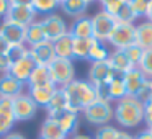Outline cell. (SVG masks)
Listing matches in <instances>:
<instances>
[{"mask_svg":"<svg viewBox=\"0 0 152 139\" xmlns=\"http://www.w3.org/2000/svg\"><path fill=\"white\" fill-rule=\"evenodd\" d=\"M145 20L152 23V4L149 5V10H147V15H145Z\"/></svg>","mask_w":152,"mask_h":139,"instance_id":"obj_49","label":"cell"},{"mask_svg":"<svg viewBox=\"0 0 152 139\" xmlns=\"http://www.w3.org/2000/svg\"><path fill=\"white\" fill-rule=\"evenodd\" d=\"M12 128H13L12 124H8V123H5L4 119H0V138H4V136H7L8 132L12 131Z\"/></svg>","mask_w":152,"mask_h":139,"instance_id":"obj_42","label":"cell"},{"mask_svg":"<svg viewBox=\"0 0 152 139\" xmlns=\"http://www.w3.org/2000/svg\"><path fill=\"white\" fill-rule=\"evenodd\" d=\"M28 56L33 59V62L36 66H51L54 59H56V54H54V44L51 41H43L39 44H34V46L28 48Z\"/></svg>","mask_w":152,"mask_h":139,"instance_id":"obj_10","label":"cell"},{"mask_svg":"<svg viewBox=\"0 0 152 139\" xmlns=\"http://www.w3.org/2000/svg\"><path fill=\"white\" fill-rule=\"evenodd\" d=\"M39 138H44V139H67V136L64 134V131L61 129L57 119L48 116L39 128Z\"/></svg>","mask_w":152,"mask_h":139,"instance_id":"obj_22","label":"cell"},{"mask_svg":"<svg viewBox=\"0 0 152 139\" xmlns=\"http://www.w3.org/2000/svg\"><path fill=\"white\" fill-rule=\"evenodd\" d=\"M31 0H10V5H30Z\"/></svg>","mask_w":152,"mask_h":139,"instance_id":"obj_48","label":"cell"},{"mask_svg":"<svg viewBox=\"0 0 152 139\" xmlns=\"http://www.w3.org/2000/svg\"><path fill=\"white\" fill-rule=\"evenodd\" d=\"M59 2H64V0H59Z\"/></svg>","mask_w":152,"mask_h":139,"instance_id":"obj_55","label":"cell"},{"mask_svg":"<svg viewBox=\"0 0 152 139\" xmlns=\"http://www.w3.org/2000/svg\"><path fill=\"white\" fill-rule=\"evenodd\" d=\"M62 92L66 95L67 111L72 113H82L87 106L98 100V92L88 80L75 79L66 87H62Z\"/></svg>","mask_w":152,"mask_h":139,"instance_id":"obj_1","label":"cell"},{"mask_svg":"<svg viewBox=\"0 0 152 139\" xmlns=\"http://www.w3.org/2000/svg\"><path fill=\"white\" fill-rule=\"evenodd\" d=\"M34 67H36V64L33 62V59H31L30 56H26V57H21V59L12 62L10 69H8V74H10L13 79H17L18 82L26 83Z\"/></svg>","mask_w":152,"mask_h":139,"instance_id":"obj_12","label":"cell"},{"mask_svg":"<svg viewBox=\"0 0 152 139\" xmlns=\"http://www.w3.org/2000/svg\"><path fill=\"white\" fill-rule=\"evenodd\" d=\"M116 77V74L111 70V67L108 66L106 61L102 62H90L88 72H87V80L92 83L98 92V98H105V87L110 83V80Z\"/></svg>","mask_w":152,"mask_h":139,"instance_id":"obj_4","label":"cell"},{"mask_svg":"<svg viewBox=\"0 0 152 139\" xmlns=\"http://www.w3.org/2000/svg\"><path fill=\"white\" fill-rule=\"evenodd\" d=\"M25 83L18 82L17 79L10 75V74H2L0 75V97L2 98H12L18 97L20 93H23Z\"/></svg>","mask_w":152,"mask_h":139,"instance_id":"obj_15","label":"cell"},{"mask_svg":"<svg viewBox=\"0 0 152 139\" xmlns=\"http://www.w3.org/2000/svg\"><path fill=\"white\" fill-rule=\"evenodd\" d=\"M2 139H26V138H25L21 132H13V131H10L7 136H4Z\"/></svg>","mask_w":152,"mask_h":139,"instance_id":"obj_44","label":"cell"},{"mask_svg":"<svg viewBox=\"0 0 152 139\" xmlns=\"http://www.w3.org/2000/svg\"><path fill=\"white\" fill-rule=\"evenodd\" d=\"M88 2L87 0H64L61 2V8L66 15L72 17L74 20L80 17H85V12L88 8Z\"/></svg>","mask_w":152,"mask_h":139,"instance_id":"obj_24","label":"cell"},{"mask_svg":"<svg viewBox=\"0 0 152 139\" xmlns=\"http://www.w3.org/2000/svg\"><path fill=\"white\" fill-rule=\"evenodd\" d=\"M70 139H93V136L82 134V132H75V134H72V136H70Z\"/></svg>","mask_w":152,"mask_h":139,"instance_id":"obj_47","label":"cell"},{"mask_svg":"<svg viewBox=\"0 0 152 139\" xmlns=\"http://www.w3.org/2000/svg\"><path fill=\"white\" fill-rule=\"evenodd\" d=\"M147 129H149V131H151V132H152V128H147Z\"/></svg>","mask_w":152,"mask_h":139,"instance_id":"obj_54","label":"cell"},{"mask_svg":"<svg viewBox=\"0 0 152 139\" xmlns=\"http://www.w3.org/2000/svg\"><path fill=\"white\" fill-rule=\"evenodd\" d=\"M115 20L118 21V23H132V25H136L137 17H136L134 10H132L131 4H129V0H124V4L121 5V8L118 10V13L115 15Z\"/></svg>","mask_w":152,"mask_h":139,"instance_id":"obj_30","label":"cell"},{"mask_svg":"<svg viewBox=\"0 0 152 139\" xmlns=\"http://www.w3.org/2000/svg\"><path fill=\"white\" fill-rule=\"evenodd\" d=\"M145 2H147V4H149V5H151V4H152V0H145Z\"/></svg>","mask_w":152,"mask_h":139,"instance_id":"obj_51","label":"cell"},{"mask_svg":"<svg viewBox=\"0 0 152 139\" xmlns=\"http://www.w3.org/2000/svg\"><path fill=\"white\" fill-rule=\"evenodd\" d=\"M100 4H102V7H105V5H108V4H111V2H116V0H98Z\"/></svg>","mask_w":152,"mask_h":139,"instance_id":"obj_50","label":"cell"},{"mask_svg":"<svg viewBox=\"0 0 152 139\" xmlns=\"http://www.w3.org/2000/svg\"><path fill=\"white\" fill-rule=\"evenodd\" d=\"M31 7L36 10V13L46 17V15L54 13L57 7H61V2L59 0H31Z\"/></svg>","mask_w":152,"mask_h":139,"instance_id":"obj_29","label":"cell"},{"mask_svg":"<svg viewBox=\"0 0 152 139\" xmlns=\"http://www.w3.org/2000/svg\"><path fill=\"white\" fill-rule=\"evenodd\" d=\"M128 95L126 93V85L124 82H123V77L116 75L113 77L111 80H110V83L105 87V98L108 100V102H118V100L124 98V97Z\"/></svg>","mask_w":152,"mask_h":139,"instance_id":"obj_20","label":"cell"},{"mask_svg":"<svg viewBox=\"0 0 152 139\" xmlns=\"http://www.w3.org/2000/svg\"><path fill=\"white\" fill-rule=\"evenodd\" d=\"M39 106L34 103V100L30 97L28 92L20 93L18 97L13 98V116L15 121H28V119L34 118L38 113Z\"/></svg>","mask_w":152,"mask_h":139,"instance_id":"obj_9","label":"cell"},{"mask_svg":"<svg viewBox=\"0 0 152 139\" xmlns=\"http://www.w3.org/2000/svg\"><path fill=\"white\" fill-rule=\"evenodd\" d=\"M0 119L13 126L15 116H13V100L12 98H2L0 97Z\"/></svg>","mask_w":152,"mask_h":139,"instance_id":"obj_31","label":"cell"},{"mask_svg":"<svg viewBox=\"0 0 152 139\" xmlns=\"http://www.w3.org/2000/svg\"><path fill=\"white\" fill-rule=\"evenodd\" d=\"M134 139H152V132L149 131V129H144V131H141L137 136H134Z\"/></svg>","mask_w":152,"mask_h":139,"instance_id":"obj_45","label":"cell"},{"mask_svg":"<svg viewBox=\"0 0 152 139\" xmlns=\"http://www.w3.org/2000/svg\"><path fill=\"white\" fill-rule=\"evenodd\" d=\"M39 23H41V28H43V31H44L46 40L51 41V43H54V41L59 40L61 36L69 33V25H67L66 20L57 13L46 15L44 18L39 20Z\"/></svg>","mask_w":152,"mask_h":139,"instance_id":"obj_7","label":"cell"},{"mask_svg":"<svg viewBox=\"0 0 152 139\" xmlns=\"http://www.w3.org/2000/svg\"><path fill=\"white\" fill-rule=\"evenodd\" d=\"M56 90H57V87L54 85L53 82H49V83H44V85L31 87V89H28V93H30V97L34 100V103H36L38 106L46 108Z\"/></svg>","mask_w":152,"mask_h":139,"instance_id":"obj_16","label":"cell"},{"mask_svg":"<svg viewBox=\"0 0 152 139\" xmlns=\"http://www.w3.org/2000/svg\"><path fill=\"white\" fill-rule=\"evenodd\" d=\"M141 49H151L152 48V23L147 20L136 25V43Z\"/></svg>","mask_w":152,"mask_h":139,"instance_id":"obj_21","label":"cell"},{"mask_svg":"<svg viewBox=\"0 0 152 139\" xmlns=\"http://www.w3.org/2000/svg\"><path fill=\"white\" fill-rule=\"evenodd\" d=\"M46 111H48V116L49 118H57L61 116L64 111H67V102H66V95H64L62 89H57L54 92L51 102L48 103L46 106Z\"/></svg>","mask_w":152,"mask_h":139,"instance_id":"obj_23","label":"cell"},{"mask_svg":"<svg viewBox=\"0 0 152 139\" xmlns=\"http://www.w3.org/2000/svg\"><path fill=\"white\" fill-rule=\"evenodd\" d=\"M0 34L7 40L10 46L13 44H25V28L20 25H15L8 20L0 21Z\"/></svg>","mask_w":152,"mask_h":139,"instance_id":"obj_13","label":"cell"},{"mask_svg":"<svg viewBox=\"0 0 152 139\" xmlns=\"http://www.w3.org/2000/svg\"><path fill=\"white\" fill-rule=\"evenodd\" d=\"M95 38H74L72 44V61H88V54L95 46Z\"/></svg>","mask_w":152,"mask_h":139,"instance_id":"obj_18","label":"cell"},{"mask_svg":"<svg viewBox=\"0 0 152 139\" xmlns=\"http://www.w3.org/2000/svg\"><path fill=\"white\" fill-rule=\"evenodd\" d=\"M106 62L111 67L113 72L119 77H123L131 69H134V66L131 64V61L128 59V56H126V53L123 49H113L111 53H110V57H108Z\"/></svg>","mask_w":152,"mask_h":139,"instance_id":"obj_14","label":"cell"},{"mask_svg":"<svg viewBox=\"0 0 152 139\" xmlns=\"http://www.w3.org/2000/svg\"><path fill=\"white\" fill-rule=\"evenodd\" d=\"M51 82V74H49V67L48 66H36L31 72L30 79H28L26 85L28 89L31 87H38V85H44V83Z\"/></svg>","mask_w":152,"mask_h":139,"instance_id":"obj_28","label":"cell"},{"mask_svg":"<svg viewBox=\"0 0 152 139\" xmlns=\"http://www.w3.org/2000/svg\"><path fill=\"white\" fill-rule=\"evenodd\" d=\"M36 15L38 13H36V10L31 7V4L30 5H12L5 20L26 28L28 25H31L33 21H36Z\"/></svg>","mask_w":152,"mask_h":139,"instance_id":"obj_11","label":"cell"},{"mask_svg":"<svg viewBox=\"0 0 152 139\" xmlns=\"http://www.w3.org/2000/svg\"><path fill=\"white\" fill-rule=\"evenodd\" d=\"M124 53H126V56H128V59L131 61V64L134 67H137L139 66V62H141V59H142V54H144V49H141V48L137 46V44H132V46H129V48H126L124 49Z\"/></svg>","mask_w":152,"mask_h":139,"instance_id":"obj_35","label":"cell"},{"mask_svg":"<svg viewBox=\"0 0 152 139\" xmlns=\"http://www.w3.org/2000/svg\"><path fill=\"white\" fill-rule=\"evenodd\" d=\"M145 80H147V77H145L137 67H134V69H131L129 72H126L124 75H123V82H124V85H126V93H128L129 97H136L137 92L142 89Z\"/></svg>","mask_w":152,"mask_h":139,"instance_id":"obj_17","label":"cell"},{"mask_svg":"<svg viewBox=\"0 0 152 139\" xmlns=\"http://www.w3.org/2000/svg\"><path fill=\"white\" fill-rule=\"evenodd\" d=\"M87 2H88V4H92V2H93V0H87Z\"/></svg>","mask_w":152,"mask_h":139,"instance_id":"obj_52","label":"cell"},{"mask_svg":"<svg viewBox=\"0 0 152 139\" xmlns=\"http://www.w3.org/2000/svg\"><path fill=\"white\" fill-rule=\"evenodd\" d=\"M57 123H59L61 129L64 131L66 136H72L75 134V129L79 126V113H72V111H64L61 116H57Z\"/></svg>","mask_w":152,"mask_h":139,"instance_id":"obj_27","label":"cell"},{"mask_svg":"<svg viewBox=\"0 0 152 139\" xmlns=\"http://www.w3.org/2000/svg\"><path fill=\"white\" fill-rule=\"evenodd\" d=\"M39 139H44V138H39Z\"/></svg>","mask_w":152,"mask_h":139,"instance_id":"obj_56","label":"cell"},{"mask_svg":"<svg viewBox=\"0 0 152 139\" xmlns=\"http://www.w3.org/2000/svg\"><path fill=\"white\" fill-rule=\"evenodd\" d=\"M132 10H134L136 17L137 18H145L147 15V10H149V4L145 0H129Z\"/></svg>","mask_w":152,"mask_h":139,"instance_id":"obj_38","label":"cell"},{"mask_svg":"<svg viewBox=\"0 0 152 139\" xmlns=\"http://www.w3.org/2000/svg\"><path fill=\"white\" fill-rule=\"evenodd\" d=\"M43 41H46V36H44V31H43V28H41L39 20L33 21L31 25H28V26L25 28V44H26L28 48L34 46V44H39V43H43Z\"/></svg>","mask_w":152,"mask_h":139,"instance_id":"obj_25","label":"cell"},{"mask_svg":"<svg viewBox=\"0 0 152 139\" xmlns=\"http://www.w3.org/2000/svg\"><path fill=\"white\" fill-rule=\"evenodd\" d=\"M144 123L147 124V128H152V103L144 105Z\"/></svg>","mask_w":152,"mask_h":139,"instance_id":"obj_40","label":"cell"},{"mask_svg":"<svg viewBox=\"0 0 152 139\" xmlns=\"http://www.w3.org/2000/svg\"><path fill=\"white\" fill-rule=\"evenodd\" d=\"M106 43L113 49H123L136 43V25L132 23H116L113 33L110 34Z\"/></svg>","mask_w":152,"mask_h":139,"instance_id":"obj_6","label":"cell"},{"mask_svg":"<svg viewBox=\"0 0 152 139\" xmlns=\"http://www.w3.org/2000/svg\"><path fill=\"white\" fill-rule=\"evenodd\" d=\"M7 56L10 57L12 62L21 59V57H26L28 56V46L26 44H13V46H10Z\"/></svg>","mask_w":152,"mask_h":139,"instance_id":"obj_36","label":"cell"},{"mask_svg":"<svg viewBox=\"0 0 152 139\" xmlns=\"http://www.w3.org/2000/svg\"><path fill=\"white\" fill-rule=\"evenodd\" d=\"M49 74H51V82L57 89H62V87H66L72 80H75V66H74V61L56 57L49 66Z\"/></svg>","mask_w":152,"mask_h":139,"instance_id":"obj_5","label":"cell"},{"mask_svg":"<svg viewBox=\"0 0 152 139\" xmlns=\"http://www.w3.org/2000/svg\"><path fill=\"white\" fill-rule=\"evenodd\" d=\"M10 0H0V20H5L7 13L10 10Z\"/></svg>","mask_w":152,"mask_h":139,"instance_id":"obj_41","label":"cell"},{"mask_svg":"<svg viewBox=\"0 0 152 139\" xmlns=\"http://www.w3.org/2000/svg\"><path fill=\"white\" fill-rule=\"evenodd\" d=\"M54 54L56 57L61 59H72V44H74V38L69 33L61 36L59 40L54 41Z\"/></svg>","mask_w":152,"mask_h":139,"instance_id":"obj_26","label":"cell"},{"mask_svg":"<svg viewBox=\"0 0 152 139\" xmlns=\"http://www.w3.org/2000/svg\"><path fill=\"white\" fill-rule=\"evenodd\" d=\"M110 53H111V51H108V48H106L105 43H98V41H96L95 46L92 48V51H90V54H88V61H90V62H102V61H108Z\"/></svg>","mask_w":152,"mask_h":139,"instance_id":"obj_32","label":"cell"},{"mask_svg":"<svg viewBox=\"0 0 152 139\" xmlns=\"http://www.w3.org/2000/svg\"><path fill=\"white\" fill-rule=\"evenodd\" d=\"M137 69L141 70L147 79H152V48L144 51L142 59H141V62H139Z\"/></svg>","mask_w":152,"mask_h":139,"instance_id":"obj_33","label":"cell"},{"mask_svg":"<svg viewBox=\"0 0 152 139\" xmlns=\"http://www.w3.org/2000/svg\"><path fill=\"white\" fill-rule=\"evenodd\" d=\"M149 103H152V97H151V100H149Z\"/></svg>","mask_w":152,"mask_h":139,"instance_id":"obj_53","label":"cell"},{"mask_svg":"<svg viewBox=\"0 0 152 139\" xmlns=\"http://www.w3.org/2000/svg\"><path fill=\"white\" fill-rule=\"evenodd\" d=\"M69 34L72 38H93L92 18L90 17L75 18L69 26Z\"/></svg>","mask_w":152,"mask_h":139,"instance_id":"obj_19","label":"cell"},{"mask_svg":"<svg viewBox=\"0 0 152 139\" xmlns=\"http://www.w3.org/2000/svg\"><path fill=\"white\" fill-rule=\"evenodd\" d=\"M12 66V61L7 54H0V74H8V69Z\"/></svg>","mask_w":152,"mask_h":139,"instance_id":"obj_39","label":"cell"},{"mask_svg":"<svg viewBox=\"0 0 152 139\" xmlns=\"http://www.w3.org/2000/svg\"><path fill=\"white\" fill-rule=\"evenodd\" d=\"M152 97V79H147L144 82V85H142V89L137 92V95H136V98L139 100L141 103H149V100H151Z\"/></svg>","mask_w":152,"mask_h":139,"instance_id":"obj_37","label":"cell"},{"mask_svg":"<svg viewBox=\"0 0 152 139\" xmlns=\"http://www.w3.org/2000/svg\"><path fill=\"white\" fill-rule=\"evenodd\" d=\"M116 139H134V136L129 134V132H126V131H121V129H119L118 138H116Z\"/></svg>","mask_w":152,"mask_h":139,"instance_id":"obj_46","label":"cell"},{"mask_svg":"<svg viewBox=\"0 0 152 139\" xmlns=\"http://www.w3.org/2000/svg\"><path fill=\"white\" fill-rule=\"evenodd\" d=\"M113 119L121 128H137L141 123H144V103H141L136 97L126 95L113 106Z\"/></svg>","mask_w":152,"mask_h":139,"instance_id":"obj_2","label":"cell"},{"mask_svg":"<svg viewBox=\"0 0 152 139\" xmlns=\"http://www.w3.org/2000/svg\"><path fill=\"white\" fill-rule=\"evenodd\" d=\"M116 23L115 17L108 15L106 12H96L92 17V28H93V38L98 43H106L110 38V34L113 33Z\"/></svg>","mask_w":152,"mask_h":139,"instance_id":"obj_8","label":"cell"},{"mask_svg":"<svg viewBox=\"0 0 152 139\" xmlns=\"http://www.w3.org/2000/svg\"><path fill=\"white\" fill-rule=\"evenodd\" d=\"M8 49H10V44H8L7 40L0 34V54H7Z\"/></svg>","mask_w":152,"mask_h":139,"instance_id":"obj_43","label":"cell"},{"mask_svg":"<svg viewBox=\"0 0 152 139\" xmlns=\"http://www.w3.org/2000/svg\"><path fill=\"white\" fill-rule=\"evenodd\" d=\"M82 116L88 124L92 126H105L110 124V121L113 119V105L108 100L98 98L95 103H92L90 106H87L82 111Z\"/></svg>","mask_w":152,"mask_h":139,"instance_id":"obj_3","label":"cell"},{"mask_svg":"<svg viewBox=\"0 0 152 139\" xmlns=\"http://www.w3.org/2000/svg\"><path fill=\"white\" fill-rule=\"evenodd\" d=\"M118 132H119V129L115 128L113 124H105V126H100L95 131L93 139H116Z\"/></svg>","mask_w":152,"mask_h":139,"instance_id":"obj_34","label":"cell"}]
</instances>
